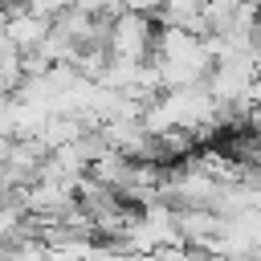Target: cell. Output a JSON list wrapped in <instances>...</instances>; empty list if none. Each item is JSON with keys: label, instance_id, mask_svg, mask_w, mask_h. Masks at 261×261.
<instances>
[{"label": "cell", "instance_id": "obj_1", "mask_svg": "<svg viewBox=\"0 0 261 261\" xmlns=\"http://www.w3.org/2000/svg\"><path fill=\"white\" fill-rule=\"evenodd\" d=\"M110 53H114L118 61H135V65H143V61L155 53V29H151L147 12L126 8V12L110 24Z\"/></svg>", "mask_w": 261, "mask_h": 261}]
</instances>
